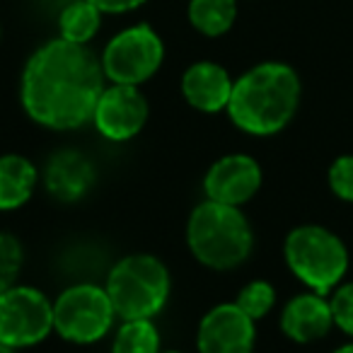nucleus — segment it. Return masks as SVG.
Segmentation results:
<instances>
[{"label":"nucleus","instance_id":"f257e3e1","mask_svg":"<svg viewBox=\"0 0 353 353\" xmlns=\"http://www.w3.org/2000/svg\"><path fill=\"white\" fill-rule=\"evenodd\" d=\"M102 92V61L88 44H73L61 37L37 49L22 73L25 112L54 131H73L88 123Z\"/></svg>","mask_w":353,"mask_h":353},{"label":"nucleus","instance_id":"f03ea898","mask_svg":"<svg viewBox=\"0 0 353 353\" xmlns=\"http://www.w3.org/2000/svg\"><path fill=\"white\" fill-rule=\"evenodd\" d=\"M300 102V78L285 63H259L232 85L228 114L232 123L252 136L279 133Z\"/></svg>","mask_w":353,"mask_h":353},{"label":"nucleus","instance_id":"7ed1b4c3","mask_svg":"<svg viewBox=\"0 0 353 353\" xmlns=\"http://www.w3.org/2000/svg\"><path fill=\"white\" fill-rule=\"evenodd\" d=\"M194 256L211 269H235L252 252V228L237 206L208 199L194 208L187 225Z\"/></svg>","mask_w":353,"mask_h":353},{"label":"nucleus","instance_id":"20e7f679","mask_svg":"<svg viewBox=\"0 0 353 353\" xmlns=\"http://www.w3.org/2000/svg\"><path fill=\"white\" fill-rule=\"evenodd\" d=\"M107 295L123 322L148 319L160 312L170 295V274L165 264L150 254L126 256L109 274Z\"/></svg>","mask_w":353,"mask_h":353},{"label":"nucleus","instance_id":"39448f33","mask_svg":"<svg viewBox=\"0 0 353 353\" xmlns=\"http://www.w3.org/2000/svg\"><path fill=\"white\" fill-rule=\"evenodd\" d=\"M285 261L305 285L327 295L348 269V252L334 232L317 225L295 228L285 240Z\"/></svg>","mask_w":353,"mask_h":353},{"label":"nucleus","instance_id":"423d86ee","mask_svg":"<svg viewBox=\"0 0 353 353\" xmlns=\"http://www.w3.org/2000/svg\"><path fill=\"white\" fill-rule=\"evenodd\" d=\"M165 59V46L148 25H133L119 32L102 54L104 78L117 85H141L157 73Z\"/></svg>","mask_w":353,"mask_h":353},{"label":"nucleus","instance_id":"0eeeda50","mask_svg":"<svg viewBox=\"0 0 353 353\" xmlns=\"http://www.w3.org/2000/svg\"><path fill=\"white\" fill-rule=\"evenodd\" d=\"M114 305L107 288L97 285H73L63 290L54 305V327L65 341L92 343L109 332L114 322Z\"/></svg>","mask_w":353,"mask_h":353},{"label":"nucleus","instance_id":"6e6552de","mask_svg":"<svg viewBox=\"0 0 353 353\" xmlns=\"http://www.w3.org/2000/svg\"><path fill=\"white\" fill-rule=\"evenodd\" d=\"M54 329V305L41 290L12 285L0 295V343L25 348L39 343Z\"/></svg>","mask_w":353,"mask_h":353},{"label":"nucleus","instance_id":"1a4fd4ad","mask_svg":"<svg viewBox=\"0 0 353 353\" xmlns=\"http://www.w3.org/2000/svg\"><path fill=\"white\" fill-rule=\"evenodd\" d=\"M92 119L97 131L109 141H128L145 126L148 102L138 85L114 83L112 88H104Z\"/></svg>","mask_w":353,"mask_h":353},{"label":"nucleus","instance_id":"9d476101","mask_svg":"<svg viewBox=\"0 0 353 353\" xmlns=\"http://www.w3.org/2000/svg\"><path fill=\"white\" fill-rule=\"evenodd\" d=\"M254 319L235 305H218L199 324L201 353H252Z\"/></svg>","mask_w":353,"mask_h":353},{"label":"nucleus","instance_id":"9b49d317","mask_svg":"<svg viewBox=\"0 0 353 353\" xmlns=\"http://www.w3.org/2000/svg\"><path fill=\"white\" fill-rule=\"evenodd\" d=\"M259 184L261 170L250 155H228L208 170L203 189L211 201L242 206L254 196Z\"/></svg>","mask_w":353,"mask_h":353},{"label":"nucleus","instance_id":"f8f14e48","mask_svg":"<svg viewBox=\"0 0 353 353\" xmlns=\"http://www.w3.org/2000/svg\"><path fill=\"white\" fill-rule=\"evenodd\" d=\"M232 80L228 70L211 61H199L192 68H187L182 78V92L187 102L199 112H221L228 109L232 94Z\"/></svg>","mask_w":353,"mask_h":353},{"label":"nucleus","instance_id":"ddd939ff","mask_svg":"<svg viewBox=\"0 0 353 353\" xmlns=\"http://www.w3.org/2000/svg\"><path fill=\"white\" fill-rule=\"evenodd\" d=\"M334 314L329 300L319 293H303L293 298L283 310L281 327L285 336H290L298 343H310L322 339L332 329Z\"/></svg>","mask_w":353,"mask_h":353},{"label":"nucleus","instance_id":"4468645a","mask_svg":"<svg viewBox=\"0 0 353 353\" xmlns=\"http://www.w3.org/2000/svg\"><path fill=\"white\" fill-rule=\"evenodd\" d=\"M94 182V170L88 157L80 152L65 150L51 157L49 170H46V187L61 201H75L80 199L88 187Z\"/></svg>","mask_w":353,"mask_h":353},{"label":"nucleus","instance_id":"2eb2a0df","mask_svg":"<svg viewBox=\"0 0 353 353\" xmlns=\"http://www.w3.org/2000/svg\"><path fill=\"white\" fill-rule=\"evenodd\" d=\"M37 184V170L22 155L0 157V211H12L30 201Z\"/></svg>","mask_w":353,"mask_h":353},{"label":"nucleus","instance_id":"dca6fc26","mask_svg":"<svg viewBox=\"0 0 353 353\" xmlns=\"http://www.w3.org/2000/svg\"><path fill=\"white\" fill-rule=\"evenodd\" d=\"M237 0H189V22L203 37H221L235 25Z\"/></svg>","mask_w":353,"mask_h":353},{"label":"nucleus","instance_id":"f3484780","mask_svg":"<svg viewBox=\"0 0 353 353\" xmlns=\"http://www.w3.org/2000/svg\"><path fill=\"white\" fill-rule=\"evenodd\" d=\"M99 25H102V12L90 0H75L59 15L61 39L73 44H88L99 32Z\"/></svg>","mask_w":353,"mask_h":353},{"label":"nucleus","instance_id":"a211bd4d","mask_svg":"<svg viewBox=\"0 0 353 353\" xmlns=\"http://www.w3.org/2000/svg\"><path fill=\"white\" fill-rule=\"evenodd\" d=\"M114 353H160L157 329L148 319H128L114 339Z\"/></svg>","mask_w":353,"mask_h":353},{"label":"nucleus","instance_id":"6ab92c4d","mask_svg":"<svg viewBox=\"0 0 353 353\" xmlns=\"http://www.w3.org/2000/svg\"><path fill=\"white\" fill-rule=\"evenodd\" d=\"M276 303V293L266 281H254V283L245 285L237 298V307L252 319H261Z\"/></svg>","mask_w":353,"mask_h":353},{"label":"nucleus","instance_id":"aec40b11","mask_svg":"<svg viewBox=\"0 0 353 353\" xmlns=\"http://www.w3.org/2000/svg\"><path fill=\"white\" fill-rule=\"evenodd\" d=\"M22 266V247L8 232H0V295L15 285Z\"/></svg>","mask_w":353,"mask_h":353},{"label":"nucleus","instance_id":"412c9836","mask_svg":"<svg viewBox=\"0 0 353 353\" xmlns=\"http://www.w3.org/2000/svg\"><path fill=\"white\" fill-rule=\"evenodd\" d=\"M329 187L343 201H353V155H343L329 170Z\"/></svg>","mask_w":353,"mask_h":353},{"label":"nucleus","instance_id":"4be33fe9","mask_svg":"<svg viewBox=\"0 0 353 353\" xmlns=\"http://www.w3.org/2000/svg\"><path fill=\"white\" fill-rule=\"evenodd\" d=\"M329 305H332L334 324H339L343 332L353 336V283H346L334 290Z\"/></svg>","mask_w":353,"mask_h":353},{"label":"nucleus","instance_id":"5701e85b","mask_svg":"<svg viewBox=\"0 0 353 353\" xmlns=\"http://www.w3.org/2000/svg\"><path fill=\"white\" fill-rule=\"evenodd\" d=\"M102 15H121V12L138 10L148 0H90Z\"/></svg>","mask_w":353,"mask_h":353},{"label":"nucleus","instance_id":"b1692460","mask_svg":"<svg viewBox=\"0 0 353 353\" xmlns=\"http://www.w3.org/2000/svg\"><path fill=\"white\" fill-rule=\"evenodd\" d=\"M334 353H353V343H346V346H341V348H336Z\"/></svg>","mask_w":353,"mask_h":353},{"label":"nucleus","instance_id":"393cba45","mask_svg":"<svg viewBox=\"0 0 353 353\" xmlns=\"http://www.w3.org/2000/svg\"><path fill=\"white\" fill-rule=\"evenodd\" d=\"M0 353H10V348H8V346H3V343H0Z\"/></svg>","mask_w":353,"mask_h":353},{"label":"nucleus","instance_id":"a878e982","mask_svg":"<svg viewBox=\"0 0 353 353\" xmlns=\"http://www.w3.org/2000/svg\"><path fill=\"white\" fill-rule=\"evenodd\" d=\"M170 353H179V351H170Z\"/></svg>","mask_w":353,"mask_h":353}]
</instances>
